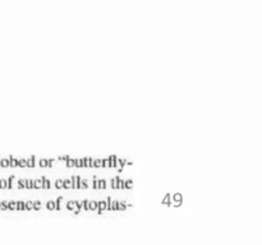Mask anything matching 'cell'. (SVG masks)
Returning a JSON list of instances; mask_svg holds the SVG:
<instances>
[{
  "instance_id": "5b68a950",
  "label": "cell",
  "mask_w": 262,
  "mask_h": 245,
  "mask_svg": "<svg viewBox=\"0 0 262 245\" xmlns=\"http://www.w3.org/2000/svg\"><path fill=\"white\" fill-rule=\"evenodd\" d=\"M132 189H133L132 179H127V180H124V190H132Z\"/></svg>"
},
{
  "instance_id": "7a4b0ae2",
  "label": "cell",
  "mask_w": 262,
  "mask_h": 245,
  "mask_svg": "<svg viewBox=\"0 0 262 245\" xmlns=\"http://www.w3.org/2000/svg\"><path fill=\"white\" fill-rule=\"evenodd\" d=\"M55 158H40L38 160V165L41 167H51L53 166V162H55Z\"/></svg>"
},
{
  "instance_id": "6da1fadb",
  "label": "cell",
  "mask_w": 262,
  "mask_h": 245,
  "mask_svg": "<svg viewBox=\"0 0 262 245\" xmlns=\"http://www.w3.org/2000/svg\"><path fill=\"white\" fill-rule=\"evenodd\" d=\"M182 202H183V197H182V194H173V195L170 197V204L174 207H178L181 206Z\"/></svg>"
},
{
  "instance_id": "603a6c76",
  "label": "cell",
  "mask_w": 262,
  "mask_h": 245,
  "mask_svg": "<svg viewBox=\"0 0 262 245\" xmlns=\"http://www.w3.org/2000/svg\"><path fill=\"white\" fill-rule=\"evenodd\" d=\"M55 188L63 189V179H56L55 180Z\"/></svg>"
},
{
  "instance_id": "7c38bea8",
  "label": "cell",
  "mask_w": 262,
  "mask_h": 245,
  "mask_svg": "<svg viewBox=\"0 0 262 245\" xmlns=\"http://www.w3.org/2000/svg\"><path fill=\"white\" fill-rule=\"evenodd\" d=\"M66 204L67 209H69V211H74V208H76V201H68Z\"/></svg>"
},
{
  "instance_id": "4dcf8cb0",
  "label": "cell",
  "mask_w": 262,
  "mask_h": 245,
  "mask_svg": "<svg viewBox=\"0 0 262 245\" xmlns=\"http://www.w3.org/2000/svg\"><path fill=\"white\" fill-rule=\"evenodd\" d=\"M112 211H118V201H112Z\"/></svg>"
},
{
  "instance_id": "5bb4252c",
  "label": "cell",
  "mask_w": 262,
  "mask_h": 245,
  "mask_svg": "<svg viewBox=\"0 0 262 245\" xmlns=\"http://www.w3.org/2000/svg\"><path fill=\"white\" fill-rule=\"evenodd\" d=\"M128 207L127 202H118V211H125Z\"/></svg>"
},
{
  "instance_id": "3957f363",
  "label": "cell",
  "mask_w": 262,
  "mask_h": 245,
  "mask_svg": "<svg viewBox=\"0 0 262 245\" xmlns=\"http://www.w3.org/2000/svg\"><path fill=\"white\" fill-rule=\"evenodd\" d=\"M26 161H27V167H35L36 166V156H30V157L26 158Z\"/></svg>"
},
{
  "instance_id": "8fae6325",
  "label": "cell",
  "mask_w": 262,
  "mask_h": 245,
  "mask_svg": "<svg viewBox=\"0 0 262 245\" xmlns=\"http://www.w3.org/2000/svg\"><path fill=\"white\" fill-rule=\"evenodd\" d=\"M92 188H94L95 190L99 189V178H97L96 175L92 176Z\"/></svg>"
},
{
  "instance_id": "277c9868",
  "label": "cell",
  "mask_w": 262,
  "mask_h": 245,
  "mask_svg": "<svg viewBox=\"0 0 262 245\" xmlns=\"http://www.w3.org/2000/svg\"><path fill=\"white\" fill-rule=\"evenodd\" d=\"M33 189H42V176L33 180Z\"/></svg>"
},
{
  "instance_id": "7402d4cb",
  "label": "cell",
  "mask_w": 262,
  "mask_h": 245,
  "mask_svg": "<svg viewBox=\"0 0 262 245\" xmlns=\"http://www.w3.org/2000/svg\"><path fill=\"white\" fill-rule=\"evenodd\" d=\"M9 165L13 166V167L18 166V158H17V160H15V158L13 157V156H10V157H9Z\"/></svg>"
},
{
  "instance_id": "4fadbf2b",
  "label": "cell",
  "mask_w": 262,
  "mask_h": 245,
  "mask_svg": "<svg viewBox=\"0 0 262 245\" xmlns=\"http://www.w3.org/2000/svg\"><path fill=\"white\" fill-rule=\"evenodd\" d=\"M81 189H89V180H87V179H81L79 190H81Z\"/></svg>"
},
{
  "instance_id": "484cf974",
  "label": "cell",
  "mask_w": 262,
  "mask_h": 245,
  "mask_svg": "<svg viewBox=\"0 0 262 245\" xmlns=\"http://www.w3.org/2000/svg\"><path fill=\"white\" fill-rule=\"evenodd\" d=\"M18 188L26 189V179H19V180H18Z\"/></svg>"
},
{
  "instance_id": "ffe728a7",
  "label": "cell",
  "mask_w": 262,
  "mask_h": 245,
  "mask_svg": "<svg viewBox=\"0 0 262 245\" xmlns=\"http://www.w3.org/2000/svg\"><path fill=\"white\" fill-rule=\"evenodd\" d=\"M18 166H20V167H27V161H26V158H18Z\"/></svg>"
},
{
  "instance_id": "d6986e66",
  "label": "cell",
  "mask_w": 262,
  "mask_h": 245,
  "mask_svg": "<svg viewBox=\"0 0 262 245\" xmlns=\"http://www.w3.org/2000/svg\"><path fill=\"white\" fill-rule=\"evenodd\" d=\"M26 189H33V179H26Z\"/></svg>"
},
{
  "instance_id": "cb8c5ba5",
  "label": "cell",
  "mask_w": 262,
  "mask_h": 245,
  "mask_svg": "<svg viewBox=\"0 0 262 245\" xmlns=\"http://www.w3.org/2000/svg\"><path fill=\"white\" fill-rule=\"evenodd\" d=\"M17 209H18V211H26V208H25V202H23V201L17 202Z\"/></svg>"
},
{
  "instance_id": "f1b7e54d",
  "label": "cell",
  "mask_w": 262,
  "mask_h": 245,
  "mask_svg": "<svg viewBox=\"0 0 262 245\" xmlns=\"http://www.w3.org/2000/svg\"><path fill=\"white\" fill-rule=\"evenodd\" d=\"M110 186H112L113 189H117V176H114V178L110 180Z\"/></svg>"
},
{
  "instance_id": "4316f807",
  "label": "cell",
  "mask_w": 262,
  "mask_h": 245,
  "mask_svg": "<svg viewBox=\"0 0 262 245\" xmlns=\"http://www.w3.org/2000/svg\"><path fill=\"white\" fill-rule=\"evenodd\" d=\"M163 204H166V206H170V194H166L165 198L163 199Z\"/></svg>"
},
{
  "instance_id": "d4e9b609",
  "label": "cell",
  "mask_w": 262,
  "mask_h": 245,
  "mask_svg": "<svg viewBox=\"0 0 262 245\" xmlns=\"http://www.w3.org/2000/svg\"><path fill=\"white\" fill-rule=\"evenodd\" d=\"M81 203H82V208H83L86 212H89V199H83Z\"/></svg>"
},
{
  "instance_id": "ac0fdd59",
  "label": "cell",
  "mask_w": 262,
  "mask_h": 245,
  "mask_svg": "<svg viewBox=\"0 0 262 245\" xmlns=\"http://www.w3.org/2000/svg\"><path fill=\"white\" fill-rule=\"evenodd\" d=\"M25 208L27 209V211H32V209H33V202L32 201L25 202Z\"/></svg>"
},
{
  "instance_id": "2e32d148",
  "label": "cell",
  "mask_w": 262,
  "mask_h": 245,
  "mask_svg": "<svg viewBox=\"0 0 262 245\" xmlns=\"http://www.w3.org/2000/svg\"><path fill=\"white\" fill-rule=\"evenodd\" d=\"M46 208H48L49 211H54V209H55V201H48Z\"/></svg>"
},
{
  "instance_id": "9a60e30c",
  "label": "cell",
  "mask_w": 262,
  "mask_h": 245,
  "mask_svg": "<svg viewBox=\"0 0 262 245\" xmlns=\"http://www.w3.org/2000/svg\"><path fill=\"white\" fill-rule=\"evenodd\" d=\"M106 180L105 179H99V190H104V189H106Z\"/></svg>"
},
{
  "instance_id": "8992f818",
  "label": "cell",
  "mask_w": 262,
  "mask_h": 245,
  "mask_svg": "<svg viewBox=\"0 0 262 245\" xmlns=\"http://www.w3.org/2000/svg\"><path fill=\"white\" fill-rule=\"evenodd\" d=\"M117 189H122V190H124V179L120 178L119 175L117 176Z\"/></svg>"
},
{
  "instance_id": "9c48e42d",
  "label": "cell",
  "mask_w": 262,
  "mask_h": 245,
  "mask_svg": "<svg viewBox=\"0 0 262 245\" xmlns=\"http://www.w3.org/2000/svg\"><path fill=\"white\" fill-rule=\"evenodd\" d=\"M63 189H72V180L69 179H63Z\"/></svg>"
},
{
  "instance_id": "44dd1931",
  "label": "cell",
  "mask_w": 262,
  "mask_h": 245,
  "mask_svg": "<svg viewBox=\"0 0 262 245\" xmlns=\"http://www.w3.org/2000/svg\"><path fill=\"white\" fill-rule=\"evenodd\" d=\"M41 206H42L41 201H35V202H33V209H35V211H40Z\"/></svg>"
},
{
  "instance_id": "f546056e",
  "label": "cell",
  "mask_w": 262,
  "mask_h": 245,
  "mask_svg": "<svg viewBox=\"0 0 262 245\" xmlns=\"http://www.w3.org/2000/svg\"><path fill=\"white\" fill-rule=\"evenodd\" d=\"M8 208L17 209V203H15V202H9V203H8Z\"/></svg>"
},
{
  "instance_id": "1f68e13d",
  "label": "cell",
  "mask_w": 262,
  "mask_h": 245,
  "mask_svg": "<svg viewBox=\"0 0 262 245\" xmlns=\"http://www.w3.org/2000/svg\"><path fill=\"white\" fill-rule=\"evenodd\" d=\"M7 186H8V181L7 180L0 181V188H7Z\"/></svg>"
},
{
  "instance_id": "30bf717a",
  "label": "cell",
  "mask_w": 262,
  "mask_h": 245,
  "mask_svg": "<svg viewBox=\"0 0 262 245\" xmlns=\"http://www.w3.org/2000/svg\"><path fill=\"white\" fill-rule=\"evenodd\" d=\"M89 211H97L96 201H89Z\"/></svg>"
},
{
  "instance_id": "e0dca14e",
  "label": "cell",
  "mask_w": 262,
  "mask_h": 245,
  "mask_svg": "<svg viewBox=\"0 0 262 245\" xmlns=\"http://www.w3.org/2000/svg\"><path fill=\"white\" fill-rule=\"evenodd\" d=\"M92 167H101V158H94V161H92Z\"/></svg>"
},
{
  "instance_id": "d6a6232c",
  "label": "cell",
  "mask_w": 262,
  "mask_h": 245,
  "mask_svg": "<svg viewBox=\"0 0 262 245\" xmlns=\"http://www.w3.org/2000/svg\"><path fill=\"white\" fill-rule=\"evenodd\" d=\"M2 165L3 166H9V161H8V160H3L2 161Z\"/></svg>"
},
{
  "instance_id": "52a82bcc",
  "label": "cell",
  "mask_w": 262,
  "mask_h": 245,
  "mask_svg": "<svg viewBox=\"0 0 262 245\" xmlns=\"http://www.w3.org/2000/svg\"><path fill=\"white\" fill-rule=\"evenodd\" d=\"M63 202H64L63 197H58V198H56V201H55V209L60 211L61 206H63Z\"/></svg>"
},
{
  "instance_id": "ba28073f",
  "label": "cell",
  "mask_w": 262,
  "mask_h": 245,
  "mask_svg": "<svg viewBox=\"0 0 262 245\" xmlns=\"http://www.w3.org/2000/svg\"><path fill=\"white\" fill-rule=\"evenodd\" d=\"M51 183L49 179H46V176H42V189H50Z\"/></svg>"
},
{
  "instance_id": "83f0119b",
  "label": "cell",
  "mask_w": 262,
  "mask_h": 245,
  "mask_svg": "<svg viewBox=\"0 0 262 245\" xmlns=\"http://www.w3.org/2000/svg\"><path fill=\"white\" fill-rule=\"evenodd\" d=\"M14 180H15L14 175H12L9 179H8V188H10V189L13 188V181H14Z\"/></svg>"
},
{
  "instance_id": "836d02e7",
  "label": "cell",
  "mask_w": 262,
  "mask_h": 245,
  "mask_svg": "<svg viewBox=\"0 0 262 245\" xmlns=\"http://www.w3.org/2000/svg\"><path fill=\"white\" fill-rule=\"evenodd\" d=\"M2 204H3V206H2V207H3V209L8 208V203H7V202H3V203H2Z\"/></svg>"
}]
</instances>
